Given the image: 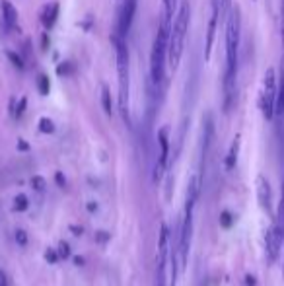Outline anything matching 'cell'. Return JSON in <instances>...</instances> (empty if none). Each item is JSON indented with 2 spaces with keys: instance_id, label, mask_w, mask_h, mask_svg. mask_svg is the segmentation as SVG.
Segmentation results:
<instances>
[{
  "instance_id": "obj_12",
  "label": "cell",
  "mask_w": 284,
  "mask_h": 286,
  "mask_svg": "<svg viewBox=\"0 0 284 286\" xmlns=\"http://www.w3.org/2000/svg\"><path fill=\"white\" fill-rule=\"evenodd\" d=\"M282 237H284V234L280 232V230H276V226H272L271 232L267 234V248H269V255H271L272 261H274L276 255H278V248H280Z\"/></svg>"
},
{
  "instance_id": "obj_4",
  "label": "cell",
  "mask_w": 284,
  "mask_h": 286,
  "mask_svg": "<svg viewBox=\"0 0 284 286\" xmlns=\"http://www.w3.org/2000/svg\"><path fill=\"white\" fill-rule=\"evenodd\" d=\"M170 27L172 25L160 22L156 37L152 43L150 53V82L156 90H160L166 82V64H168V37H170Z\"/></svg>"
},
{
  "instance_id": "obj_31",
  "label": "cell",
  "mask_w": 284,
  "mask_h": 286,
  "mask_svg": "<svg viewBox=\"0 0 284 286\" xmlns=\"http://www.w3.org/2000/svg\"><path fill=\"white\" fill-rule=\"evenodd\" d=\"M222 224L224 226H230V216H228V212H224V214H222Z\"/></svg>"
},
{
  "instance_id": "obj_7",
  "label": "cell",
  "mask_w": 284,
  "mask_h": 286,
  "mask_svg": "<svg viewBox=\"0 0 284 286\" xmlns=\"http://www.w3.org/2000/svg\"><path fill=\"white\" fill-rule=\"evenodd\" d=\"M156 286H168L166 265L170 261V243H168V228L161 226L160 243H158V257H156Z\"/></svg>"
},
{
  "instance_id": "obj_10",
  "label": "cell",
  "mask_w": 284,
  "mask_h": 286,
  "mask_svg": "<svg viewBox=\"0 0 284 286\" xmlns=\"http://www.w3.org/2000/svg\"><path fill=\"white\" fill-rule=\"evenodd\" d=\"M158 144H160V160H158V168L166 170L168 160H170V129L161 127L158 133Z\"/></svg>"
},
{
  "instance_id": "obj_25",
  "label": "cell",
  "mask_w": 284,
  "mask_h": 286,
  "mask_svg": "<svg viewBox=\"0 0 284 286\" xmlns=\"http://www.w3.org/2000/svg\"><path fill=\"white\" fill-rule=\"evenodd\" d=\"M280 39L284 47V0H280Z\"/></svg>"
},
{
  "instance_id": "obj_24",
  "label": "cell",
  "mask_w": 284,
  "mask_h": 286,
  "mask_svg": "<svg viewBox=\"0 0 284 286\" xmlns=\"http://www.w3.org/2000/svg\"><path fill=\"white\" fill-rule=\"evenodd\" d=\"M16 241H18L20 246H25V243H27V234H25L24 230H16Z\"/></svg>"
},
{
  "instance_id": "obj_13",
  "label": "cell",
  "mask_w": 284,
  "mask_h": 286,
  "mask_svg": "<svg viewBox=\"0 0 284 286\" xmlns=\"http://www.w3.org/2000/svg\"><path fill=\"white\" fill-rule=\"evenodd\" d=\"M257 193H259V205L265 211H269V207H271V185L263 175L257 177Z\"/></svg>"
},
{
  "instance_id": "obj_11",
  "label": "cell",
  "mask_w": 284,
  "mask_h": 286,
  "mask_svg": "<svg viewBox=\"0 0 284 286\" xmlns=\"http://www.w3.org/2000/svg\"><path fill=\"white\" fill-rule=\"evenodd\" d=\"M59 12H61V6H59V2H51V4H47V6L41 10V24H43V27H45V29H51L53 25L57 24Z\"/></svg>"
},
{
  "instance_id": "obj_19",
  "label": "cell",
  "mask_w": 284,
  "mask_h": 286,
  "mask_svg": "<svg viewBox=\"0 0 284 286\" xmlns=\"http://www.w3.org/2000/svg\"><path fill=\"white\" fill-rule=\"evenodd\" d=\"M276 230L284 234V185H282V199L278 202V212H276Z\"/></svg>"
},
{
  "instance_id": "obj_6",
  "label": "cell",
  "mask_w": 284,
  "mask_h": 286,
  "mask_svg": "<svg viewBox=\"0 0 284 286\" xmlns=\"http://www.w3.org/2000/svg\"><path fill=\"white\" fill-rule=\"evenodd\" d=\"M136 8H138V0H123L121 10H119V18H117V25H115V33L113 37L127 39L131 33V27L135 22Z\"/></svg>"
},
{
  "instance_id": "obj_29",
  "label": "cell",
  "mask_w": 284,
  "mask_h": 286,
  "mask_svg": "<svg viewBox=\"0 0 284 286\" xmlns=\"http://www.w3.org/2000/svg\"><path fill=\"white\" fill-rule=\"evenodd\" d=\"M0 286H8V278H6V274L0 271Z\"/></svg>"
},
{
  "instance_id": "obj_1",
  "label": "cell",
  "mask_w": 284,
  "mask_h": 286,
  "mask_svg": "<svg viewBox=\"0 0 284 286\" xmlns=\"http://www.w3.org/2000/svg\"><path fill=\"white\" fill-rule=\"evenodd\" d=\"M239 45H241V10L235 4L226 16V68L222 76V107L230 113L237 96V74H239Z\"/></svg>"
},
{
  "instance_id": "obj_9",
  "label": "cell",
  "mask_w": 284,
  "mask_h": 286,
  "mask_svg": "<svg viewBox=\"0 0 284 286\" xmlns=\"http://www.w3.org/2000/svg\"><path fill=\"white\" fill-rule=\"evenodd\" d=\"M0 12H2V22L8 31L18 29V10L14 8L10 0H0Z\"/></svg>"
},
{
  "instance_id": "obj_20",
  "label": "cell",
  "mask_w": 284,
  "mask_h": 286,
  "mask_svg": "<svg viewBox=\"0 0 284 286\" xmlns=\"http://www.w3.org/2000/svg\"><path fill=\"white\" fill-rule=\"evenodd\" d=\"M39 131H41V133H47V135H49V133H55V123H53L51 119H47V117H41V119H39Z\"/></svg>"
},
{
  "instance_id": "obj_26",
  "label": "cell",
  "mask_w": 284,
  "mask_h": 286,
  "mask_svg": "<svg viewBox=\"0 0 284 286\" xmlns=\"http://www.w3.org/2000/svg\"><path fill=\"white\" fill-rule=\"evenodd\" d=\"M31 187H33V189H37V191H43V189H45V181H43V177H35V179L31 181Z\"/></svg>"
},
{
  "instance_id": "obj_30",
  "label": "cell",
  "mask_w": 284,
  "mask_h": 286,
  "mask_svg": "<svg viewBox=\"0 0 284 286\" xmlns=\"http://www.w3.org/2000/svg\"><path fill=\"white\" fill-rule=\"evenodd\" d=\"M47 45H49V33H43V51H47Z\"/></svg>"
},
{
  "instance_id": "obj_2",
  "label": "cell",
  "mask_w": 284,
  "mask_h": 286,
  "mask_svg": "<svg viewBox=\"0 0 284 286\" xmlns=\"http://www.w3.org/2000/svg\"><path fill=\"white\" fill-rule=\"evenodd\" d=\"M191 24V4L189 0H181V4L175 10V18L172 20L170 37H168V66L172 70H177L183 51H185L187 33Z\"/></svg>"
},
{
  "instance_id": "obj_5",
  "label": "cell",
  "mask_w": 284,
  "mask_h": 286,
  "mask_svg": "<svg viewBox=\"0 0 284 286\" xmlns=\"http://www.w3.org/2000/svg\"><path fill=\"white\" fill-rule=\"evenodd\" d=\"M276 74H274V68H267L265 76H263V90H261V113L267 121H271L274 117V109H276Z\"/></svg>"
},
{
  "instance_id": "obj_23",
  "label": "cell",
  "mask_w": 284,
  "mask_h": 286,
  "mask_svg": "<svg viewBox=\"0 0 284 286\" xmlns=\"http://www.w3.org/2000/svg\"><path fill=\"white\" fill-rule=\"evenodd\" d=\"M230 4H232V0H220V18L226 20V16L230 12Z\"/></svg>"
},
{
  "instance_id": "obj_8",
  "label": "cell",
  "mask_w": 284,
  "mask_h": 286,
  "mask_svg": "<svg viewBox=\"0 0 284 286\" xmlns=\"http://www.w3.org/2000/svg\"><path fill=\"white\" fill-rule=\"evenodd\" d=\"M218 20H220V0H212V14H210L209 29H207V39H205V61H210L212 47H214V37L218 29Z\"/></svg>"
},
{
  "instance_id": "obj_15",
  "label": "cell",
  "mask_w": 284,
  "mask_h": 286,
  "mask_svg": "<svg viewBox=\"0 0 284 286\" xmlns=\"http://www.w3.org/2000/svg\"><path fill=\"white\" fill-rule=\"evenodd\" d=\"M274 113H276L278 117H282L284 119V66H282L280 80H278V90H276V109H274Z\"/></svg>"
},
{
  "instance_id": "obj_28",
  "label": "cell",
  "mask_w": 284,
  "mask_h": 286,
  "mask_svg": "<svg viewBox=\"0 0 284 286\" xmlns=\"http://www.w3.org/2000/svg\"><path fill=\"white\" fill-rule=\"evenodd\" d=\"M61 255H62V257H68V255H70V249H68V246H64V243H62V246H61Z\"/></svg>"
},
{
  "instance_id": "obj_27",
  "label": "cell",
  "mask_w": 284,
  "mask_h": 286,
  "mask_svg": "<svg viewBox=\"0 0 284 286\" xmlns=\"http://www.w3.org/2000/svg\"><path fill=\"white\" fill-rule=\"evenodd\" d=\"M24 109H25V100H20V107L16 109V117H22Z\"/></svg>"
},
{
  "instance_id": "obj_14",
  "label": "cell",
  "mask_w": 284,
  "mask_h": 286,
  "mask_svg": "<svg viewBox=\"0 0 284 286\" xmlns=\"http://www.w3.org/2000/svg\"><path fill=\"white\" fill-rule=\"evenodd\" d=\"M177 4H179V0H161V20L164 24L172 25V20L173 16H175V10H177Z\"/></svg>"
},
{
  "instance_id": "obj_3",
  "label": "cell",
  "mask_w": 284,
  "mask_h": 286,
  "mask_svg": "<svg viewBox=\"0 0 284 286\" xmlns=\"http://www.w3.org/2000/svg\"><path fill=\"white\" fill-rule=\"evenodd\" d=\"M115 59H117V78H119V111L127 125H131L129 100H131V55L127 39L113 37Z\"/></svg>"
},
{
  "instance_id": "obj_21",
  "label": "cell",
  "mask_w": 284,
  "mask_h": 286,
  "mask_svg": "<svg viewBox=\"0 0 284 286\" xmlns=\"http://www.w3.org/2000/svg\"><path fill=\"white\" fill-rule=\"evenodd\" d=\"M6 55H8V59L12 61V64L16 66V68H18V70H24L25 66H24V61H22V57H20V55H16L14 51H8Z\"/></svg>"
},
{
  "instance_id": "obj_16",
  "label": "cell",
  "mask_w": 284,
  "mask_h": 286,
  "mask_svg": "<svg viewBox=\"0 0 284 286\" xmlns=\"http://www.w3.org/2000/svg\"><path fill=\"white\" fill-rule=\"evenodd\" d=\"M237 152H239V137L234 138V142L230 146V152L226 156V170H234L235 162H237Z\"/></svg>"
},
{
  "instance_id": "obj_18",
  "label": "cell",
  "mask_w": 284,
  "mask_h": 286,
  "mask_svg": "<svg viewBox=\"0 0 284 286\" xmlns=\"http://www.w3.org/2000/svg\"><path fill=\"white\" fill-rule=\"evenodd\" d=\"M37 90L41 96H49L51 92V82H49V76L47 74H39L37 76Z\"/></svg>"
},
{
  "instance_id": "obj_17",
  "label": "cell",
  "mask_w": 284,
  "mask_h": 286,
  "mask_svg": "<svg viewBox=\"0 0 284 286\" xmlns=\"http://www.w3.org/2000/svg\"><path fill=\"white\" fill-rule=\"evenodd\" d=\"M101 105H103V111L107 115H113V101H111V92L107 86H101Z\"/></svg>"
},
{
  "instance_id": "obj_22",
  "label": "cell",
  "mask_w": 284,
  "mask_h": 286,
  "mask_svg": "<svg viewBox=\"0 0 284 286\" xmlns=\"http://www.w3.org/2000/svg\"><path fill=\"white\" fill-rule=\"evenodd\" d=\"M14 207H16L18 212H24L25 209H27V197H25V195H18L16 200H14Z\"/></svg>"
},
{
  "instance_id": "obj_32",
  "label": "cell",
  "mask_w": 284,
  "mask_h": 286,
  "mask_svg": "<svg viewBox=\"0 0 284 286\" xmlns=\"http://www.w3.org/2000/svg\"><path fill=\"white\" fill-rule=\"evenodd\" d=\"M47 259H49L51 263L57 261V259H55V253H53V251H47Z\"/></svg>"
}]
</instances>
